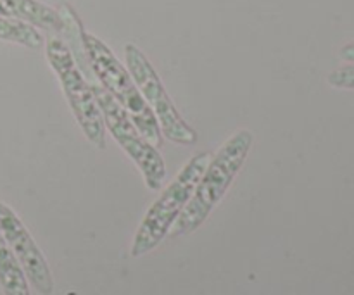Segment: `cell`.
<instances>
[{
    "instance_id": "cell-11",
    "label": "cell",
    "mask_w": 354,
    "mask_h": 295,
    "mask_svg": "<svg viewBox=\"0 0 354 295\" xmlns=\"http://www.w3.org/2000/svg\"><path fill=\"white\" fill-rule=\"evenodd\" d=\"M328 85L337 90H354V62L334 69L327 78Z\"/></svg>"
},
{
    "instance_id": "cell-2",
    "label": "cell",
    "mask_w": 354,
    "mask_h": 295,
    "mask_svg": "<svg viewBox=\"0 0 354 295\" xmlns=\"http://www.w3.org/2000/svg\"><path fill=\"white\" fill-rule=\"evenodd\" d=\"M85 52L90 69H92L97 82L127 111V114L131 117L142 137L158 149L162 144L161 128H159L158 120L149 109L147 102L135 85L128 69L121 64L120 59L113 54V50L100 38H97L92 33H86V31Z\"/></svg>"
},
{
    "instance_id": "cell-5",
    "label": "cell",
    "mask_w": 354,
    "mask_h": 295,
    "mask_svg": "<svg viewBox=\"0 0 354 295\" xmlns=\"http://www.w3.org/2000/svg\"><path fill=\"white\" fill-rule=\"evenodd\" d=\"M88 83L95 95L100 114H102L104 124L113 135L114 140L118 142V145L137 164L145 187L151 190H161L162 182L166 178V162L162 161L158 149L142 137L127 111L97 82L95 76L88 78Z\"/></svg>"
},
{
    "instance_id": "cell-4",
    "label": "cell",
    "mask_w": 354,
    "mask_h": 295,
    "mask_svg": "<svg viewBox=\"0 0 354 295\" xmlns=\"http://www.w3.org/2000/svg\"><path fill=\"white\" fill-rule=\"evenodd\" d=\"M45 55L48 66L57 76L66 100L76 123L82 128L86 140L97 149H106V124L97 106L88 79L85 78L69 50L68 44L59 35L48 33L45 38Z\"/></svg>"
},
{
    "instance_id": "cell-8",
    "label": "cell",
    "mask_w": 354,
    "mask_h": 295,
    "mask_svg": "<svg viewBox=\"0 0 354 295\" xmlns=\"http://www.w3.org/2000/svg\"><path fill=\"white\" fill-rule=\"evenodd\" d=\"M0 17L21 21L59 37L64 30L57 9L38 0H0Z\"/></svg>"
},
{
    "instance_id": "cell-9",
    "label": "cell",
    "mask_w": 354,
    "mask_h": 295,
    "mask_svg": "<svg viewBox=\"0 0 354 295\" xmlns=\"http://www.w3.org/2000/svg\"><path fill=\"white\" fill-rule=\"evenodd\" d=\"M0 289L3 295H31L26 273L0 234Z\"/></svg>"
},
{
    "instance_id": "cell-12",
    "label": "cell",
    "mask_w": 354,
    "mask_h": 295,
    "mask_svg": "<svg viewBox=\"0 0 354 295\" xmlns=\"http://www.w3.org/2000/svg\"><path fill=\"white\" fill-rule=\"evenodd\" d=\"M339 57L342 59V61L346 62H354V41H351V44L344 45V47L339 50Z\"/></svg>"
},
{
    "instance_id": "cell-10",
    "label": "cell",
    "mask_w": 354,
    "mask_h": 295,
    "mask_svg": "<svg viewBox=\"0 0 354 295\" xmlns=\"http://www.w3.org/2000/svg\"><path fill=\"white\" fill-rule=\"evenodd\" d=\"M0 40L23 45L31 50H38L45 45V37L38 28L7 17H0Z\"/></svg>"
},
{
    "instance_id": "cell-3",
    "label": "cell",
    "mask_w": 354,
    "mask_h": 295,
    "mask_svg": "<svg viewBox=\"0 0 354 295\" xmlns=\"http://www.w3.org/2000/svg\"><path fill=\"white\" fill-rule=\"evenodd\" d=\"M209 152H197L182 169L178 175L168 183L159 199L149 207L133 237L130 254L131 258H142L161 245L169 235V230L178 220L182 211L189 204L194 189L199 182L201 175L209 162Z\"/></svg>"
},
{
    "instance_id": "cell-1",
    "label": "cell",
    "mask_w": 354,
    "mask_h": 295,
    "mask_svg": "<svg viewBox=\"0 0 354 295\" xmlns=\"http://www.w3.org/2000/svg\"><path fill=\"white\" fill-rule=\"evenodd\" d=\"M252 144H254V133L248 128H242L221 145L216 154L211 155L189 204L169 230L173 238L194 234L197 228L203 227L204 221L221 202L241 169L244 168Z\"/></svg>"
},
{
    "instance_id": "cell-7",
    "label": "cell",
    "mask_w": 354,
    "mask_h": 295,
    "mask_svg": "<svg viewBox=\"0 0 354 295\" xmlns=\"http://www.w3.org/2000/svg\"><path fill=\"white\" fill-rule=\"evenodd\" d=\"M0 234L23 266L28 283L40 295L54 294V278L44 252L19 216L3 202H0Z\"/></svg>"
},
{
    "instance_id": "cell-6",
    "label": "cell",
    "mask_w": 354,
    "mask_h": 295,
    "mask_svg": "<svg viewBox=\"0 0 354 295\" xmlns=\"http://www.w3.org/2000/svg\"><path fill=\"white\" fill-rule=\"evenodd\" d=\"M124 62L135 85L140 90L161 128L162 137L178 145H194L197 142V131L187 123L166 92L158 71L154 69L147 55L133 44L124 45Z\"/></svg>"
}]
</instances>
